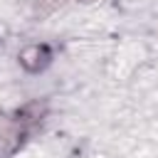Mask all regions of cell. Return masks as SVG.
Returning <instances> with one entry per match:
<instances>
[{
	"instance_id": "7a4b0ae2",
	"label": "cell",
	"mask_w": 158,
	"mask_h": 158,
	"mask_svg": "<svg viewBox=\"0 0 158 158\" xmlns=\"http://www.w3.org/2000/svg\"><path fill=\"white\" fill-rule=\"evenodd\" d=\"M69 0H40L37 2V15H49L54 10H59L62 5H67Z\"/></svg>"
},
{
	"instance_id": "6da1fadb",
	"label": "cell",
	"mask_w": 158,
	"mask_h": 158,
	"mask_svg": "<svg viewBox=\"0 0 158 158\" xmlns=\"http://www.w3.org/2000/svg\"><path fill=\"white\" fill-rule=\"evenodd\" d=\"M49 59V49L47 47H40V44H32V47H25L20 52V64L30 72H37L40 67H44V62Z\"/></svg>"
},
{
	"instance_id": "3957f363",
	"label": "cell",
	"mask_w": 158,
	"mask_h": 158,
	"mask_svg": "<svg viewBox=\"0 0 158 158\" xmlns=\"http://www.w3.org/2000/svg\"><path fill=\"white\" fill-rule=\"evenodd\" d=\"M81 2H89V0H81Z\"/></svg>"
}]
</instances>
